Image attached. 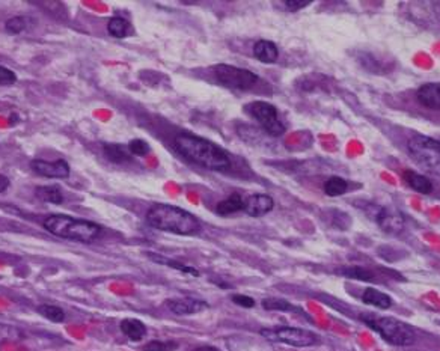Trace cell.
I'll return each instance as SVG.
<instances>
[{
  "instance_id": "7",
  "label": "cell",
  "mask_w": 440,
  "mask_h": 351,
  "mask_svg": "<svg viewBox=\"0 0 440 351\" xmlns=\"http://www.w3.org/2000/svg\"><path fill=\"white\" fill-rule=\"evenodd\" d=\"M213 73L220 85L237 90H249L259 81L255 73L228 64L216 65L213 68Z\"/></svg>"
},
{
  "instance_id": "29",
  "label": "cell",
  "mask_w": 440,
  "mask_h": 351,
  "mask_svg": "<svg viewBox=\"0 0 440 351\" xmlns=\"http://www.w3.org/2000/svg\"><path fill=\"white\" fill-rule=\"evenodd\" d=\"M178 344L174 341H151L143 347V351H174Z\"/></svg>"
},
{
  "instance_id": "10",
  "label": "cell",
  "mask_w": 440,
  "mask_h": 351,
  "mask_svg": "<svg viewBox=\"0 0 440 351\" xmlns=\"http://www.w3.org/2000/svg\"><path fill=\"white\" fill-rule=\"evenodd\" d=\"M377 225L381 231L388 234H400L404 230V216L403 213L395 208H381L376 216Z\"/></svg>"
},
{
  "instance_id": "25",
  "label": "cell",
  "mask_w": 440,
  "mask_h": 351,
  "mask_svg": "<svg viewBox=\"0 0 440 351\" xmlns=\"http://www.w3.org/2000/svg\"><path fill=\"white\" fill-rule=\"evenodd\" d=\"M37 311L44 316V319L50 320L52 323H62L65 320L64 309H61L59 307H54V304H41Z\"/></svg>"
},
{
  "instance_id": "24",
  "label": "cell",
  "mask_w": 440,
  "mask_h": 351,
  "mask_svg": "<svg viewBox=\"0 0 440 351\" xmlns=\"http://www.w3.org/2000/svg\"><path fill=\"white\" fill-rule=\"evenodd\" d=\"M340 275L350 278V279H357V280H365V282L376 280V276L371 270H368L365 267H359V266L344 267L340 270Z\"/></svg>"
},
{
  "instance_id": "6",
  "label": "cell",
  "mask_w": 440,
  "mask_h": 351,
  "mask_svg": "<svg viewBox=\"0 0 440 351\" xmlns=\"http://www.w3.org/2000/svg\"><path fill=\"white\" fill-rule=\"evenodd\" d=\"M261 336L270 343H280L291 347H311L319 343V336L299 327H270V329H261Z\"/></svg>"
},
{
  "instance_id": "32",
  "label": "cell",
  "mask_w": 440,
  "mask_h": 351,
  "mask_svg": "<svg viewBox=\"0 0 440 351\" xmlns=\"http://www.w3.org/2000/svg\"><path fill=\"white\" fill-rule=\"evenodd\" d=\"M231 300L242 308H254L255 307V300L249 296H243V294H235V296L231 297Z\"/></svg>"
},
{
  "instance_id": "5",
  "label": "cell",
  "mask_w": 440,
  "mask_h": 351,
  "mask_svg": "<svg viewBox=\"0 0 440 351\" xmlns=\"http://www.w3.org/2000/svg\"><path fill=\"white\" fill-rule=\"evenodd\" d=\"M408 150L413 162L427 172L440 175V142L430 136L415 134L408 142Z\"/></svg>"
},
{
  "instance_id": "8",
  "label": "cell",
  "mask_w": 440,
  "mask_h": 351,
  "mask_svg": "<svg viewBox=\"0 0 440 351\" xmlns=\"http://www.w3.org/2000/svg\"><path fill=\"white\" fill-rule=\"evenodd\" d=\"M246 112L254 117L259 126L264 129V131L273 138H279L285 133V126L280 122L278 110L273 105L266 103V101H255L246 106Z\"/></svg>"
},
{
  "instance_id": "12",
  "label": "cell",
  "mask_w": 440,
  "mask_h": 351,
  "mask_svg": "<svg viewBox=\"0 0 440 351\" xmlns=\"http://www.w3.org/2000/svg\"><path fill=\"white\" fill-rule=\"evenodd\" d=\"M275 202L273 198L268 195H252L244 201L246 214H249L251 218H261L264 214H268L273 210Z\"/></svg>"
},
{
  "instance_id": "26",
  "label": "cell",
  "mask_w": 440,
  "mask_h": 351,
  "mask_svg": "<svg viewBox=\"0 0 440 351\" xmlns=\"http://www.w3.org/2000/svg\"><path fill=\"white\" fill-rule=\"evenodd\" d=\"M263 308L266 311H282V312H287V311H295L296 308L292 307L291 303H288L287 300L284 299H275V297H270V299H264L263 300Z\"/></svg>"
},
{
  "instance_id": "13",
  "label": "cell",
  "mask_w": 440,
  "mask_h": 351,
  "mask_svg": "<svg viewBox=\"0 0 440 351\" xmlns=\"http://www.w3.org/2000/svg\"><path fill=\"white\" fill-rule=\"evenodd\" d=\"M420 103L428 109L440 110V83H425L416 93Z\"/></svg>"
},
{
  "instance_id": "11",
  "label": "cell",
  "mask_w": 440,
  "mask_h": 351,
  "mask_svg": "<svg viewBox=\"0 0 440 351\" xmlns=\"http://www.w3.org/2000/svg\"><path fill=\"white\" fill-rule=\"evenodd\" d=\"M166 307L175 315H194L208 309V304L196 299H169L166 300Z\"/></svg>"
},
{
  "instance_id": "23",
  "label": "cell",
  "mask_w": 440,
  "mask_h": 351,
  "mask_svg": "<svg viewBox=\"0 0 440 351\" xmlns=\"http://www.w3.org/2000/svg\"><path fill=\"white\" fill-rule=\"evenodd\" d=\"M323 189H324V194L327 196L336 198V196H341L345 194V191L348 190V183L341 177H332L326 181Z\"/></svg>"
},
{
  "instance_id": "15",
  "label": "cell",
  "mask_w": 440,
  "mask_h": 351,
  "mask_svg": "<svg viewBox=\"0 0 440 351\" xmlns=\"http://www.w3.org/2000/svg\"><path fill=\"white\" fill-rule=\"evenodd\" d=\"M103 154L109 162L117 165L130 163L133 160V155L129 153L127 146L119 143H103Z\"/></svg>"
},
{
  "instance_id": "2",
  "label": "cell",
  "mask_w": 440,
  "mask_h": 351,
  "mask_svg": "<svg viewBox=\"0 0 440 351\" xmlns=\"http://www.w3.org/2000/svg\"><path fill=\"white\" fill-rule=\"evenodd\" d=\"M146 222L155 230L177 235H195L201 230L199 220L194 214L167 203L153 206L146 213Z\"/></svg>"
},
{
  "instance_id": "30",
  "label": "cell",
  "mask_w": 440,
  "mask_h": 351,
  "mask_svg": "<svg viewBox=\"0 0 440 351\" xmlns=\"http://www.w3.org/2000/svg\"><path fill=\"white\" fill-rule=\"evenodd\" d=\"M18 336H20V332L14 329V327L0 324V343L14 341V339H18Z\"/></svg>"
},
{
  "instance_id": "28",
  "label": "cell",
  "mask_w": 440,
  "mask_h": 351,
  "mask_svg": "<svg viewBox=\"0 0 440 351\" xmlns=\"http://www.w3.org/2000/svg\"><path fill=\"white\" fill-rule=\"evenodd\" d=\"M127 150L134 157H145V155H148V153L151 151L150 145L146 143L145 141H142V139H133L127 145Z\"/></svg>"
},
{
  "instance_id": "16",
  "label": "cell",
  "mask_w": 440,
  "mask_h": 351,
  "mask_svg": "<svg viewBox=\"0 0 440 351\" xmlns=\"http://www.w3.org/2000/svg\"><path fill=\"white\" fill-rule=\"evenodd\" d=\"M404 181L408 183V186L413 190H416L417 194L422 195H428L433 191V183L428 178H425L424 175L413 172V171H405L404 172Z\"/></svg>"
},
{
  "instance_id": "20",
  "label": "cell",
  "mask_w": 440,
  "mask_h": 351,
  "mask_svg": "<svg viewBox=\"0 0 440 351\" xmlns=\"http://www.w3.org/2000/svg\"><path fill=\"white\" fill-rule=\"evenodd\" d=\"M146 256H148L150 259H153L154 263L157 264H162V266H166V267H171V268H175L178 271H182V273H186V275H190V276H195L198 278L199 276V271L194 267L190 266H186L183 263H178V261H174V259H169L166 256H162V255H157V254H146Z\"/></svg>"
},
{
  "instance_id": "1",
  "label": "cell",
  "mask_w": 440,
  "mask_h": 351,
  "mask_svg": "<svg viewBox=\"0 0 440 351\" xmlns=\"http://www.w3.org/2000/svg\"><path fill=\"white\" fill-rule=\"evenodd\" d=\"M174 148L189 162L210 169V171H227L231 166V158L227 151L199 136L189 133L178 134L174 139Z\"/></svg>"
},
{
  "instance_id": "3",
  "label": "cell",
  "mask_w": 440,
  "mask_h": 351,
  "mask_svg": "<svg viewBox=\"0 0 440 351\" xmlns=\"http://www.w3.org/2000/svg\"><path fill=\"white\" fill-rule=\"evenodd\" d=\"M44 230L65 240L91 243L101 234V226L85 219H74L65 214H52L42 222Z\"/></svg>"
},
{
  "instance_id": "22",
  "label": "cell",
  "mask_w": 440,
  "mask_h": 351,
  "mask_svg": "<svg viewBox=\"0 0 440 351\" xmlns=\"http://www.w3.org/2000/svg\"><path fill=\"white\" fill-rule=\"evenodd\" d=\"M35 196L41 201V202H46V203H56V206H59V203L64 202V196L61 194L59 187L56 186H42V187H37L35 189Z\"/></svg>"
},
{
  "instance_id": "18",
  "label": "cell",
  "mask_w": 440,
  "mask_h": 351,
  "mask_svg": "<svg viewBox=\"0 0 440 351\" xmlns=\"http://www.w3.org/2000/svg\"><path fill=\"white\" fill-rule=\"evenodd\" d=\"M121 331L130 341H141L146 335V326L136 319H126L121 321Z\"/></svg>"
},
{
  "instance_id": "4",
  "label": "cell",
  "mask_w": 440,
  "mask_h": 351,
  "mask_svg": "<svg viewBox=\"0 0 440 351\" xmlns=\"http://www.w3.org/2000/svg\"><path fill=\"white\" fill-rule=\"evenodd\" d=\"M367 326H369L372 331H376L386 343L398 347L412 345L416 339V333L409 324H405L392 316H379L374 314H364L360 315Z\"/></svg>"
},
{
  "instance_id": "14",
  "label": "cell",
  "mask_w": 440,
  "mask_h": 351,
  "mask_svg": "<svg viewBox=\"0 0 440 351\" xmlns=\"http://www.w3.org/2000/svg\"><path fill=\"white\" fill-rule=\"evenodd\" d=\"M254 56L259 62L273 64V62L278 61L279 50H278L275 42L267 41V40H261V41L255 42V45H254Z\"/></svg>"
},
{
  "instance_id": "19",
  "label": "cell",
  "mask_w": 440,
  "mask_h": 351,
  "mask_svg": "<svg viewBox=\"0 0 440 351\" xmlns=\"http://www.w3.org/2000/svg\"><path fill=\"white\" fill-rule=\"evenodd\" d=\"M244 208V199L239 194H232L230 198L219 202L216 207V213L219 216H231L234 213L243 211Z\"/></svg>"
},
{
  "instance_id": "9",
  "label": "cell",
  "mask_w": 440,
  "mask_h": 351,
  "mask_svg": "<svg viewBox=\"0 0 440 351\" xmlns=\"http://www.w3.org/2000/svg\"><path fill=\"white\" fill-rule=\"evenodd\" d=\"M32 172H35L40 177L46 178H69L70 177V165L62 158L56 162H46V160H32L30 162Z\"/></svg>"
},
{
  "instance_id": "31",
  "label": "cell",
  "mask_w": 440,
  "mask_h": 351,
  "mask_svg": "<svg viewBox=\"0 0 440 351\" xmlns=\"http://www.w3.org/2000/svg\"><path fill=\"white\" fill-rule=\"evenodd\" d=\"M17 82V76L6 66H0V85H14Z\"/></svg>"
},
{
  "instance_id": "17",
  "label": "cell",
  "mask_w": 440,
  "mask_h": 351,
  "mask_svg": "<svg viewBox=\"0 0 440 351\" xmlns=\"http://www.w3.org/2000/svg\"><path fill=\"white\" fill-rule=\"evenodd\" d=\"M364 303L369 304V307H374L379 309H389L392 307V299L388 294L381 292L376 288H367L364 296H362Z\"/></svg>"
},
{
  "instance_id": "27",
  "label": "cell",
  "mask_w": 440,
  "mask_h": 351,
  "mask_svg": "<svg viewBox=\"0 0 440 351\" xmlns=\"http://www.w3.org/2000/svg\"><path fill=\"white\" fill-rule=\"evenodd\" d=\"M28 28V18L26 17H13L9 18L5 23V30L9 33V35H18V33L23 32Z\"/></svg>"
},
{
  "instance_id": "35",
  "label": "cell",
  "mask_w": 440,
  "mask_h": 351,
  "mask_svg": "<svg viewBox=\"0 0 440 351\" xmlns=\"http://www.w3.org/2000/svg\"><path fill=\"white\" fill-rule=\"evenodd\" d=\"M191 351H220V350L216 347H213V345H202V347L194 348Z\"/></svg>"
},
{
  "instance_id": "21",
  "label": "cell",
  "mask_w": 440,
  "mask_h": 351,
  "mask_svg": "<svg viewBox=\"0 0 440 351\" xmlns=\"http://www.w3.org/2000/svg\"><path fill=\"white\" fill-rule=\"evenodd\" d=\"M107 32L110 33L114 38H126L131 33V25L122 17H112L107 21Z\"/></svg>"
},
{
  "instance_id": "33",
  "label": "cell",
  "mask_w": 440,
  "mask_h": 351,
  "mask_svg": "<svg viewBox=\"0 0 440 351\" xmlns=\"http://www.w3.org/2000/svg\"><path fill=\"white\" fill-rule=\"evenodd\" d=\"M308 5H311V0H285L284 2V6L288 11H299L307 8Z\"/></svg>"
},
{
  "instance_id": "34",
  "label": "cell",
  "mask_w": 440,
  "mask_h": 351,
  "mask_svg": "<svg viewBox=\"0 0 440 351\" xmlns=\"http://www.w3.org/2000/svg\"><path fill=\"white\" fill-rule=\"evenodd\" d=\"M9 187V178L5 175H0V194Z\"/></svg>"
}]
</instances>
